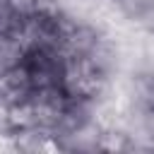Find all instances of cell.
I'll return each mask as SVG.
<instances>
[{"label": "cell", "instance_id": "obj_1", "mask_svg": "<svg viewBox=\"0 0 154 154\" xmlns=\"http://www.w3.org/2000/svg\"><path fill=\"white\" fill-rule=\"evenodd\" d=\"M108 82V72L99 70L87 55L70 53L60 65V87L70 99H94Z\"/></svg>", "mask_w": 154, "mask_h": 154}, {"label": "cell", "instance_id": "obj_2", "mask_svg": "<svg viewBox=\"0 0 154 154\" xmlns=\"http://www.w3.org/2000/svg\"><path fill=\"white\" fill-rule=\"evenodd\" d=\"M31 91H34V82H31V75L24 63L12 65L0 72V101L7 103L10 108L29 101Z\"/></svg>", "mask_w": 154, "mask_h": 154}, {"label": "cell", "instance_id": "obj_3", "mask_svg": "<svg viewBox=\"0 0 154 154\" xmlns=\"http://www.w3.org/2000/svg\"><path fill=\"white\" fill-rule=\"evenodd\" d=\"M5 2H7V7H10L14 14H19V17H29V14L38 12V0H5Z\"/></svg>", "mask_w": 154, "mask_h": 154}]
</instances>
